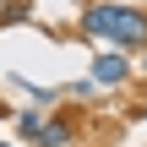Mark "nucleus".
I'll return each mask as SVG.
<instances>
[{"mask_svg":"<svg viewBox=\"0 0 147 147\" xmlns=\"http://www.w3.org/2000/svg\"><path fill=\"white\" fill-rule=\"evenodd\" d=\"M38 125H44V115H38V109H22V115H16V131H22L27 142L38 136Z\"/></svg>","mask_w":147,"mask_h":147,"instance_id":"nucleus-4","label":"nucleus"},{"mask_svg":"<svg viewBox=\"0 0 147 147\" xmlns=\"http://www.w3.org/2000/svg\"><path fill=\"white\" fill-rule=\"evenodd\" d=\"M0 147H5V142H0Z\"/></svg>","mask_w":147,"mask_h":147,"instance_id":"nucleus-7","label":"nucleus"},{"mask_svg":"<svg viewBox=\"0 0 147 147\" xmlns=\"http://www.w3.org/2000/svg\"><path fill=\"white\" fill-rule=\"evenodd\" d=\"M125 76H131V60H125L120 49H104V55L93 60V82H98V87H120Z\"/></svg>","mask_w":147,"mask_h":147,"instance_id":"nucleus-2","label":"nucleus"},{"mask_svg":"<svg viewBox=\"0 0 147 147\" xmlns=\"http://www.w3.org/2000/svg\"><path fill=\"white\" fill-rule=\"evenodd\" d=\"M142 120H147V109H142Z\"/></svg>","mask_w":147,"mask_h":147,"instance_id":"nucleus-6","label":"nucleus"},{"mask_svg":"<svg viewBox=\"0 0 147 147\" xmlns=\"http://www.w3.org/2000/svg\"><path fill=\"white\" fill-rule=\"evenodd\" d=\"M33 142H38V147H71V142H76V125H71V120H44Z\"/></svg>","mask_w":147,"mask_h":147,"instance_id":"nucleus-3","label":"nucleus"},{"mask_svg":"<svg viewBox=\"0 0 147 147\" xmlns=\"http://www.w3.org/2000/svg\"><path fill=\"white\" fill-rule=\"evenodd\" d=\"M82 27L109 38L115 49H147V11L136 5H120V0H98L82 11Z\"/></svg>","mask_w":147,"mask_h":147,"instance_id":"nucleus-1","label":"nucleus"},{"mask_svg":"<svg viewBox=\"0 0 147 147\" xmlns=\"http://www.w3.org/2000/svg\"><path fill=\"white\" fill-rule=\"evenodd\" d=\"M27 16V0H0V22H22Z\"/></svg>","mask_w":147,"mask_h":147,"instance_id":"nucleus-5","label":"nucleus"}]
</instances>
